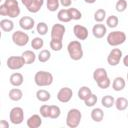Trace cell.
<instances>
[{
	"instance_id": "obj_1",
	"label": "cell",
	"mask_w": 128,
	"mask_h": 128,
	"mask_svg": "<svg viewBox=\"0 0 128 128\" xmlns=\"http://www.w3.org/2000/svg\"><path fill=\"white\" fill-rule=\"evenodd\" d=\"M67 51H68L69 57L74 61H78V60L82 59L83 54H84L82 44L78 40H74V41L69 42L67 45Z\"/></svg>"
},
{
	"instance_id": "obj_2",
	"label": "cell",
	"mask_w": 128,
	"mask_h": 128,
	"mask_svg": "<svg viewBox=\"0 0 128 128\" xmlns=\"http://www.w3.org/2000/svg\"><path fill=\"white\" fill-rule=\"evenodd\" d=\"M53 75L48 71H38L34 75V82L38 87H47L53 83Z\"/></svg>"
},
{
	"instance_id": "obj_3",
	"label": "cell",
	"mask_w": 128,
	"mask_h": 128,
	"mask_svg": "<svg viewBox=\"0 0 128 128\" xmlns=\"http://www.w3.org/2000/svg\"><path fill=\"white\" fill-rule=\"evenodd\" d=\"M82 119V113L77 108H72L68 111L66 116V125L69 128H76L79 126Z\"/></svg>"
},
{
	"instance_id": "obj_4",
	"label": "cell",
	"mask_w": 128,
	"mask_h": 128,
	"mask_svg": "<svg viewBox=\"0 0 128 128\" xmlns=\"http://www.w3.org/2000/svg\"><path fill=\"white\" fill-rule=\"evenodd\" d=\"M106 41L110 46H113V47L122 45L126 41V34L120 30L112 31V32L108 33Z\"/></svg>"
},
{
	"instance_id": "obj_5",
	"label": "cell",
	"mask_w": 128,
	"mask_h": 128,
	"mask_svg": "<svg viewBox=\"0 0 128 128\" xmlns=\"http://www.w3.org/2000/svg\"><path fill=\"white\" fill-rule=\"evenodd\" d=\"M9 120L14 125H19L24 121V111L21 107H13L9 113Z\"/></svg>"
},
{
	"instance_id": "obj_6",
	"label": "cell",
	"mask_w": 128,
	"mask_h": 128,
	"mask_svg": "<svg viewBox=\"0 0 128 128\" xmlns=\"http://www.w3.org/2000/svg\"><path fill=\"white\" fill-rule=\"evenodd\" d=\"M12 41L15 45H17L19 47H23L28 44L29 35L24 31L17 30L15 32H13V34H12Z\"/></svg>"
},
{
	"instance_id": "obj_7",
	"label": "cell",
	"mask_w": 128,
	"mask_h": 128,
	"mask_svg": "<svg viewBox=\"0 0 128 128\" xmlns=\"http://www.w3.org/2000/svg\"><path fill=\"white\" fill-rule=\"evenodd\" d=\"M4 5L7 8L8 11V17L10 18H16L20 15V7L17 0H5Z\"/></svg>"
},
{
	"instance_id": "obj_8",
	"label": "cell",
	"mask_w": 128,
	"mask_h": 128,
	"mask_svg": "<svg viewBox=\"0 0 128 128\" xmlns=\"http://www.w3.org/2000/svg\"><path fill=\"white\" fill-rule=\"evenodd\" d=\"M6 65L10 70H19L25 65L22 56H10L6 61Z\"/></svg>"
},
{
	"instance_id": "obj_9",
	"label": "cell",
	"mask_w": 128,
	"mask_h": 128,
	"mask_svg": "<svg viewBox=\"0 0 128 128\" xmlns=\"http://www.w3.org/2000/svg\"><path fill=\"white\" fill-rule=\"evenodd\" d=\"M122 56H123V53H122L121 49L113 48L107 56V62L110 66H117L120 63V60L122 59Z\"/></svg>"
},
{
	"instance_id": "obj_10",
	"label": "cell",
	"mask_w": 128,
	"mask_h": 128,
	"mask_svg": "<svg viewBox=\"0 0 128 128\" xmlns=\"http://www.w3.org/2000/svg\"><path fill=\"white\" fill-rule=\"evenodd\" d=\"M65 32H66V27L63 24L56 23L51 28V39L62 41L65 35Z\"/></svg>"
},
{
	"instance_id": "obj_11",
	"label": "cell",
	"mask_w": 128,
	"mask_h": 128,
	"mask_svg": "<svg viewBox=\"0 0 128 128\" xmlns=\"http://www.w3.org/2000/svg\"><path fill=\"white\" fill-rule=\"evenodd\" d=\"M73 96V91L69 87H62L57 93V100L61 103H68Z\"/></svg>"
},
{
	"instance_id": "obj_12",
	"label": "cell",
	"mask_w": 128,
	"mask_h": 128,
	"mask_svg": "<svg viewBox=\"0 0 128 128\" xmlns=\"http://www.w3.org/2000/svg\"><path fill=\"white\" fill-rule=\"evenodd\" d=\"M19 26L21 29H23L25 31L32 30L35 26V20H34V18H32L30 16H23L19 20Z\"/></svg>"
},
{
	"instance_id": "obj_13",
	"label": "cell",
	"mask_w": 128,
	"mask_h": 128,
	"mask_svg": "<svg viewBox=\"0 0 128 128\" xmlns=\"http://www.w3.org/2000/svg\"><path fill=\"white\" fill-rule=\"evenodd\" d=\"M73 33L78 40H86L88 38V29L80 24H76L73 27Z\"/></svg>"
},
{
	"instance_id": "obj_14",
	"label": "cell",
	"mask_w": 128,
	"mask_h": 128,
	"mask_svg": "<svg viewBox=\"0 0 128 128\" xmlns=\"http://www.w3.org/2000/svg\"><path fill=\"white\" fill-rule=\"evenodd\" d=\"M92 34L95 38L101 39L107 34V27L104 24H101V23L95 24L92 27Z\"/></svg>"
},
{
	"instance_id": "obj_15",
	"label": "cell",
	"mask_w": 128,
	"mask_h": 128,
	"mask_svg": "<svg viewBox=\"0 0 128 128\" xmlns=\"http://www.w3.org/2000/svg\"><path fill=\"white\" fill-rule=\"evenodd\" d=\"M45 0H30L25 7L27 8V10L31 13H37L40 11V9L42 8L43 4H44Z\"/></svg>"
},
{
	"instance_id": "obj_16",
	"label": "cell",
	"mask_w": 128,
	"mask_h": 128,
	"mask_svg": "<svg viewBox=\"0 0 128 128\" xmlns=\"http://www.w3.org/2000/svg\"><path fill=\"white\" fill-rule=\"evenodd\" d=\"M42 116L41 115H38V114H33L32 116H30L27 121H26V124H27V127L28 128H38L42 125Z\"/></svg>"
},
{
	"instance_id": "obj_17",
	"label": "cell",
	"mask_w": 128,
	"mask_h": 128,
	"mask_svg": "<svg viewBox=\"0 0 128 128\" xmlns=\"http://www.w3.org/2000/svg\"><path fill=\"white\" fill-rule=\"evenodd\" d=\"M9 82L12 86L14 87H19L23 84L24 82V77L21 73L19 72H15V73H12L10 75V78H9Z\"/></svg>"
},
{
	"instance_id": "obj_18",
	"label": "cell",
	"mask_w": 128,
	"mask_h": 128,
	"mask_svg": "<svg viewBox=\"0 0 128 128\" xmlns=\"http://www.w3.org/2000/svg\"><path fill=\"white\" fill-rule=\"evenodd\" d=\"M108 77V73L106 71L105 68H102V67H99V68H96L93 72V80L97 83L105 78Z\"/></svg>"
},
{
	"instance_id": "obj_19",
	"label": "cell",
	"mask_w": 128,
	"mask_h": 128,
	"mask_svg": "<svg viewBox=\"0 0 128 128\" xmlns=\"http://www.w3.org/2000/svg\"><path fill=\"white\" fill-rule=\"evenodd\" d=\"M126 86V81L124 80L123 77H115L113 82H112V89L116 92H119V91H122Z\"/></svg>"
},
{
	"instance_id": "obj_20",
	"label": "cell",
	"mask_w": 128,
	"mask_h": 128,
	"mask_svg": "<svg viewBox=\"0 0 128 128\" xmlns=\"http://www.w3.org/2000/svg\"><path fill=\"white\" fill-rule=\"evenodd\" d=\"M8 96H9L10 100L17 102V101H20V100L22 99V97H23V92H22V90L19 89V88H12V89L9 91Z\"/></svg>"
},
{
	"instance_id": "obj_21",
	"label": "cell",
	"mask_w": 128,
	"mask_h": 128,
	"mask_svg": "<svg viewBox=\"0 0 128 128\" xmlns=\"http://www.w3.org/2000/svg\"><path fill=\"white\" fill-rule=\"evenodd\" d=\"M104 118V111L101 108H93L91 111V119L94 122H101Z\"/></svg>"
},
{
	"instance_id": "obj_22",
	"label": "cell",
	"mask_w": 128,
	"mask_h": 128,
	"mask_svg": "<svg viewBox=\"0 0 128 128\" xmlns=\"http://www.w3.org/2000/svg\"><path fill=\"white\" fill-rule=\"evenodd\" d=\"M36 98L40 102H47V101L50 100L51 94H50L49 91H47L45 89H39L36 92Z\"/></svg>"
},
{
	"instance_id": "obj_23",
	"label": "cell",
	"mask_w": 128,
	"mask_h": 128,
	"mask_svg": "<svg viewBox=\"0 0 128 128\" xmlns=\"http://www.w3.org/2000/svg\"><path fill=\"white\" fill-rule=\"evenodd\" d=\"M57 19L62 23H68L71 21V17L68 9H60L57 13Z\"/></svg>"
},
{
	"instance_id": "obj_24",
	"label": "cell",
	"mask_w": 128,
	"mask_h": 128,
	"mask_svg": "<svg viewBox=\"0 0 128 128\" xmlns=\"http://www.w3.org/2000/svg\"><path fill=\"white\" fill-rule=\"evenodd\" d=\"M21 56L23 57L24 61H25V64H33L36 60V54L32 51V50H26L24 51Z\"/></svg>"
},
{
	"instance_id": "obj_25",
	"label": "cell",
	"mask_w": 128,
	"mask_h": 128,
	"mask_svg": "<svg viewBox=\"0 0 128 128\" xmlns=\"http://www.w3.org/2000/svg\"><path fill=\"white\" fill-rule=\"evenodd\" d=\"M91 94H92V91H91V89H90L89 87H87V86H82V87H80V89L78 90V93H77L78 98H79L80 100H82V101H85Z\"/></svg>"
},
{
	"instance_id": "obj_26",
	"label": "cell",
	"mask_w": 128,
	"mask_h": 128,
	"mask_svg": "<svg viewBox=\"0 0 128 128\" xmlns=\"http://www.w3.org/2000/svg\"><path fill=\"white\" fill-rule=\"evenodd\" d=\"M115 107L118 111H124L128 107V100L125 97H118L115 99Z\"/></svg>"
},
{
	"instance_id": "obj_27",
	"label": "cell",
	"mask_w": 128,
	"mask_h": 128,
	"mask_svg": "<svg viewBox=\"0 0 128 128\" xmlns=\"http://www.w3.org/2000/svg\"><path fill=\"white\" fill-rule=\"evenodd\" d=\"M0 27L4 32H11L14 29V23L10 19H2L0 21Z\"/></svg>"
},
{
	"instance_id": "obj_28",
	"label": "cell",
	"mask_w": 128,
	"mask_h": 128,
	"mask_svg": "<svg viewBox=\"0 0 128 128\" xmlns=\"http://www.w3.org/2000/svg\"><path fill=\"white\" fill-rule=\"evenodd\" d=\"M101 104L105 108H111L113 105H115V98L111 95H105L101 99Z\"/></svg>"
},
{
	"instance_id": "obj_29",
	"label": "cell",
	"mask_w": 128,
	"mask_h": 128,
	"mask_svg": "<svg viewBox=\"0 0 128 128\" xmlns=\"http://www.w3.org/2000/svg\"><path fill=\"white\" fill-rule=\"evenodd\" d=\"M119 24V19L116 15H110L109 17L106 18V25L107 27L113 29V28H116Z\"/></svg>"
},
{
	"instance_id": "obj_30",
	"label": "cell",
	"mask_w": 128,
	"mask_h": 128,
	"mask_svg": "<svg viewBox=\"0 0 128 128\" xmlns=\"http://www.w3.org/2000/svg\"><path fill=\"white\" fill-rule=\"evenodd\" d=\"M50 58H51V52H50L49 50H47V49L41 50V51L39 52V54H38V60H39V62H41V63L47 62L48 60H50Z\"/></svg>"
},
{
	"instance_id": "obj_31",
	"label": "cell",
	"mask_w": 128,
	"mask_h": 128,
	"mask_svg": "<svg viewBox=\"0 0 128 128\" xmlns=\"http://www.w3.org/2000/svg\"><path fill=\"white\" fill-rule=\"evenodd\" d=\"M60 6V0H46V7L50 12H55Z\"/></svg>"
},
{
	"instance_id": "obj_32",
	"label": "cell",
	"mask_w": 128,
	"mask_h": 128,
	"mask_svg": "<svg viewBox=\"0 0 128 128\" xmlns=\"http://www.w3.org/2000/svg\"><path fill=\"white\" fill-rule=\"evenodd\" d=\"M105 18H106V11L104 9L100 8V9H97L95 11V13H94V20L96 22L101 23V22H103L105 20Z\"/></svg>"
},
{
	"instance_id": "obj_33",
	"label": "cell",
	"mask_w": 128,
	"mask_h": 128,
	"mask_svg": "<svg viewBox=\"0 0 128 128\" xmlns=\"http://www.w3.org/2000/svg\"><path fill=\"white\" fill-rule=\"evenodd\" d=\"M44 46V40L41 37H35L31 41V47L34 50H40Z\"/></svg>"
},
{
	"instance_id": "obj_34",
	"label": "cell",
	"mask_w": 128,
	"mask_h": 128,
	"mask_svg": "<svg viewBox=\"0 0 128 128\" xmlns=\"http://www.w3.org/2000/svg\"><path fill=\"white\" fill-rule=\"evenodd\" d=\"M61 114V109L57 105H50V113H49V118L51 119H57L59 118Z\"/></svg>"
},
{
	"instance_id": "obj_35",
	"label": "cell",
	"mask_w": 128,
	"mask_h": 128,
	"mask_svg": "<svg viewBox=\"0 0 128 128\" xmlns=\"http://www.w3.org/2000/svg\"><path fill=\"white\" fill-rule=\"evenodd\" d=\"M68 11H69L71 20H80L82 18V13L77 8L70 7V8H68Z\"/></svg>"
},
{
	"instance_id": "obj_36",
	"label": "cell",
	"mask_w": 128,
	"mask_h": 128,
	"mask_svg": "<svg viewBox=\"0 0 128 128\" xmlns=\"http://www.w3.org/2000/svg\"><path fill=\"white\" fill-rule=\"evenodd\" d=\"M36 31L39 35L41 36H44L47 34L48 32V25L45 23V22H39L37 25H36Z\"/></svg>"
},
{
	"instance_id": "obj_37",
	"label": "cell",
	"mask_w": 128,
	"mask_h": 128,
	"mask_svg": "<svg viewBox=\"0 0 128 128\" xmlns=\"http://www.w3.org/2000/svg\"><path fill=\"white\" fill-rule=\"evenodd\" d=\"M49 45H50V48L53 51H56V52L60 51L63 48V42L62 41H59V40H53V39H51Z\"/></svg>"
},
{
	"instance_id": "obj_38",
	"label": "cell",
	"mask_w": 128,
	"mask_h": 128,
	"mask_svg": "<svg viewBox=\"0 0 128 128\" xmlns=\"http://www.w3.org/2000/svg\"><path fill=\"white\" fill-rule=\"evenodd\" d=\"M127 1L126 0H118L115 4V9L117 12L119 13H122L124 12L126 9H127Z\"/></svg>"
},
{
	"instance_id": "obj_39",
	"label": "cell",
	"mask_w": 128,
	"mask_h": 128,
	"mask_svg": "<svg viewBox=\"0 0 128 128\" xmlns=\"http://www.w3.org/2000/svg\"><path fill=\"white\" fill-rule=\"evenodd\" d=\"M39 112H40V115H41L43 118H49V113H50V105L43 104V105L40 107Z\"/></svg>"
},
{
	"instance_id": "obj_40",
	"label": "cell",
	"mask_w": 128,
	"mask_h": 128,
	"mask_svg": "<svg viewBox=\"0 0 128 128\" xmlns=\"http://www.w3.org/2000/svg\"><path fill=\"white\" fill-rule=\"evenodd\" d=\"M84 103H85V105H86L87 107H93V106L97 103V96L92 93V94L84 101Z\"/></svg>"
},
{
	"instance_id": "obj_41",
	"label": "cell",
	"mask_w": 128,
	"mask_h": 128,
	"mask_svg": "<svg viewBox=\"0 0 128 128\" xmlns=\"http://www.w3.org/2000/svg\"><path fill=\"white\" fill-rule=\"evenodd\" d=\"M110 85H111V80L109 79V77L97 82V86L99 88H101V89H107V88H109Z\"/></svg>"
},
{
	"instance_id": "obj_42",
	"label": "cell",
	"mask_w": 128,
	"mask_h": 128,
	"mask_svg": "<svg viewBox=\"0 0 128 128\" xmlns=\"http://www.w3.org/2000/svg\"><path fill=\"white\" fill-rule=\"evenodd\" d=\"M0 15H2V16H8V11H7V8L4 5V3L0 5Z\"/></svg>"
},
{
	"instance_id": "obj_43",
	"label": "cell",
	"mask_w": 128,
	"mask_h": 128,
	"mask_svg": "<svg viewBox=\"0 0 128 128\" xmlns=\"http://www.w3.org/2000/svg\"><path fill=\"white\" fill-rule=\"evenodd\" d=\"M72 4V0H60V5H62L64 8L70 7Z\"/></svg>"
},
{
	"instance_id": "obj_44",
	"label": "cell",
	"mask_w": 128,
	"mask_h": 128,
	"mask_svg": "<svg viewBox=\"0 0 128 128\" xmlns=\"http://www.w3.org/2000/svg\"><path fill=\"white\" fill-rule=\"evenodd\" d=\"M0 128H9V123L6 120L0 121Z\"/></svg>"
},
{
	"instance_id": "obj_45",
	"label": "cell",
	"mask_w": 128,
	"mask_h": 128,
	"mask_svg": "<svg viewBox=\"0 0 128 128\" xmlns=\"http://www.w3.org/2000/svg\"><path fill=\"white\" fill-rule=\"evenodd\" d=\"M123 64L125 67H128V54L123 57Z\"/></svg>"
},
{
	"instance_id": "obj_46",
	"label": "cell",
	"mask_w": 128,
	"mask_h": 128,
	"mask_svg": "<svg viewBox=\"0 0 128 128\" xmlns=\"http://www.w3.org/2000/svg\"><path fill=\"white\" fill-rule=\"evenodd\" d=\"M84 2L87 3V4H93V3L96 2V0H84Z\"/></svg>"
},
{
	"instance_id": "obj_47",
	"label": "cell",
	"mask_w": 128,
	"mask_h": 128,
	"mask_svg": "<svg viewBox=\"0 0 128 128\" xmlns=\"http://www.w3.org/2000/svg\"><path fill=\"white\" fill-rule=\"evenodd\" d=\"M29 1H30V0H21V2H22V4H23L24 6H25V5H26V4H27V3L29 2Z\"/></svg>"
},
{
	"instance_id": "obj_48",
	"label": "cell",
	"mask_w": 128,
	"mask_h": 128,
	"mask_svg": "<svg viewBox=\"0 0 128 128\" xmlns=\"http://www.w3.org/2000/svg\"><path fill=\"white\" fill-rule=\"evenodd\" d=\"M126 78H127V82H128V72H127V75H126Z\"/></svg>"
},
{
	"instance_id": "obj_49",
	"label": "cell",
	"mask_w": 128,
	"mask_h": 128,
	"mask_svg": "<svg viewBox=\"0 0 128 128\" xmlns=\"http://www.w3.org/2000/svg\"><path fill=\"white\" fill-rule=\"evenodd\" d=\"M127 118H128V113H127Z\"/></svg>"
}]
</instances>
